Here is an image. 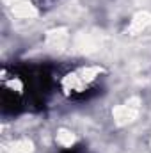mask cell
I'll use <instances>...</instances> for the list:
<instances>
[{"mask_svg": "<svg viewBox=\"0 0 151 153\" xmlns=\"http://www.w3.org/2000/svg\"><path fill=\"white\" fill-rule=\"evenodd\" d=\"M61 87L62 93H66L70 98L75 100L89 98L100 87V70L94 66H80L70 70L61 76Z\"/></svg>", "mask_w": 151, "mask_h": 153, "instance_id": "obj_1", "label": "cell"}]
</instances>
